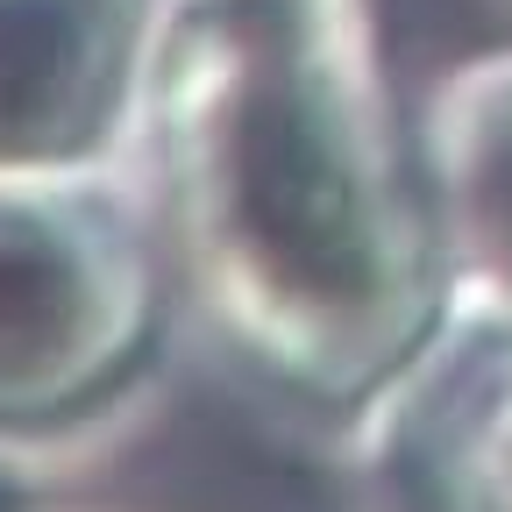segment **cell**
Returning a JSON list of instances; mask_svg holds the SVG:
<instances>
[{
    "instance_id": "obj_1",
    "label": "cell",
    "mask_w": 512,
    "mask_h": 512,
    "mask_svg": "<svg viewBox=\"0 0 512 512\" xmlns=\"http://www.w3.org/2000/svg\"><path fill=\"white\" fill-rule=\"evenodd\" d=\"M114 157L178 320L278 420L349 434L456 306L384 0H136Z\"/></svg>"
},
{
    "instance_id": "obj_2",
    "label": "cell",
    "mask_w": 512,
    "mask_h": 512,
    "mask_svg": "<svg viewBox=\"0 0 512 512\" xmlns=\"http://www.w3.org/2000/svg\"><path fill=\"white\" fill-rule=\"evenodd\" d=\"M178 320L171 264L121 157L0 164V434L114 413Z\"/></svg>"
},
{
    "instance_id": "obj_3",
    "label": "cell",
    "mask_w": 512,
    "mask_h": 512,
    "mask_svg": "<svg viewBox=\"0 0 512 512\" xmlns=\"http://www.w3.org/2000/svg\"><path fill=\"white\" fill-rule=\"evenodd\" d=\"M349 448L377 512H512V306L456 299Z\"/></svg>"
},
{
    "instance_id": "obj_4",
    "label": "cell",
    "mask_w": 512,
    "mask_h": 512,
    "mask_svg": "<svg viewBox=\"0 0 512 512\" xmlns=\"http://www.w3.org/2000/svg\"><path fill=\"white\" fill-rule=\"evenodd\" d=\"M136 0H0V164L114 157Z\"/></svg>"
},
{
    "instance_id": "obj_5",
    "label": "cell",
    "mask_w": 512,
    "mask_h": 512,
    "mask_svg": "<svg viewBox=\"0 0 512 512\" xmlns=\"http://www.w3.org/2000/svg\"><path fill=\"white\" fill-rule=\"evenodd\" d=\"M420 150L456 299L512 306V43L463 57L427 86Z\"/></svg>"
},
{
    "instance_id": "obj_6",
    "label": "cell",
    "mask_w": 512,
    "mask_h": 512,
    "mask_svg": "<svg viewBox=\"0 0 512 512\" xmlns=\"http://www.w3.org/2000/svg\"><path fill=\"white\" fill-rule=\"evenodd\" d=\"M22 441H8L0 434V512H36V491H29V477H22V456H15Z\"/></svg>"
}]
</instances>
